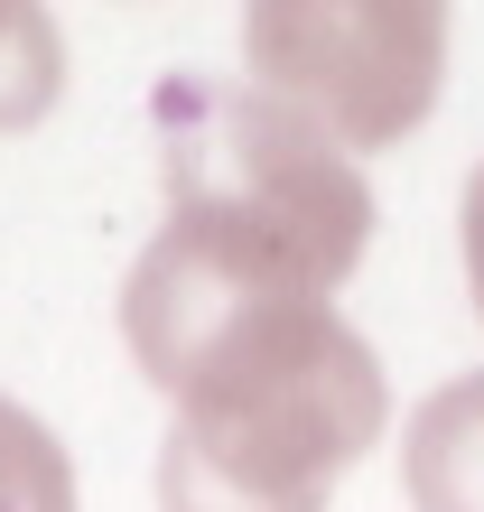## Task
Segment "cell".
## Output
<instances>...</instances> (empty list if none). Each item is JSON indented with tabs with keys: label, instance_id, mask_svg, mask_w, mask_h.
Returning <instances> with one entry per match:
<instances>
[{
	"label": "cell",
	"instance_id": "1",
	"mask_svg": "<svg viewBox=\"0 0 484 512\" xmlns=\"http://www.w3.org/2000/svg\"><path fill=\"white\" fill-rule=\"evenodd\" d=\"M131 364L177 401L159 512H326L382 438L391 391L336 298L159 224L121 289Z\"/></svg>",
	"mask_w": 484,
	"mask_h": 512
},
{
	"label": "cell",
	"instance_id": "5",
	"mask_svg": "<svg viewBox=\"0 0 484 512\" xmlns=\"http://www.w3.org/2000/svg\"><path fill=\"white\" fill-rule=\"evenodd\" d=\"M66 94V38L47 10H0V131L47 122V103Z\"/></svg>",
	"mask_w": 484,
	"mask_h": 512
},
{
	"label": "cell",
	"instance_id": "7",
	"mask_svg": "<svg viewBox=\"0 0 484 512\" xmlns=\"http://www.w3.org/2000/svg\"><path fill=\"white\" fill-rule=\"evenodd\" d=\"M457 233H466V289H475V317H484V159H475V177H466V215H457Z\"/></svg>",
	"mask_w": 484,
	"mask_h": 512
},
{
	"label": "cell",
	"instance_id": "4",
	"mask_svg": "<svg viewBox=\"0 0 484 512\" xmlns=\"http://www.w3.org/2000/svg\"><path fill=\"white\" fill-rule=\"evenodd\" d=\"M410 512H484V373L438 382L401 429Z\"/></svg>",
	"mask_w": 484,
	"mask_h": 512
},
{
	"label": "cell",
	"instance_id": "3",
	"mask_svg": "<svg viewBox=\"0 0 484 512\" xmlns=\"http://www.w3.org/2000/svg\"><path fill=\"white\" fill-rule=\"evenodd\" d=\"M242 56L270 103H289L336 149H391L438 103L447 10L438 0H252Z\"/></svg>",
	"mask_w": 484,
	"mask_h": 512
},
{
	"label": "cell",
	"instance_id": "2",
	"mask_svg": "<svg viewBox=\"0 0 484 512\" xmlns=\"http://www.w3.org/2000/svg\"><path fill=\"white\" fill-rule=\"evenodd\" d=\"M159 177L177 233L289 270L317 298H336L373 243V187L354 177V159L261 84L177 75L159 94Z\"/></svg>",
	"mask_w": 484,
	"mask_h": 512
},
{
	"label": "cell",
	"instance_id": "6",
	"mask_svg": "<svg viewBox=\"0 0 484 512\" xmlns=\"http://www.w3.org/2000/svg\"><path fill=\"white\" fill-rule=\"evenodd\" d=\"M0 512H75V466L38 410L0 391Z\"/></svg>",
	"mask_w": 484,
	"mask_h": 512
}]
</instances>
